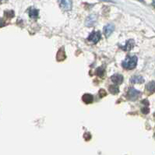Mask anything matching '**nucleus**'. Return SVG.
I'll list each match as a JSON object with an SVG mask.
<instances>
[{"label":"nucleus","mask_w":155,"mask_h":155,"mask_svg":"<svg viewBox=\"0 0 155 155\" xmlns=\"http://www.w3.org/2000/svg\"><path fill=\"white\" fill-rule=\"evenodd\" d=\"M59 5L61 8L64 10H70L72 8V1L71 0H59Z\"/></svg>","instance_id":"7ed1b4c3"},{"label":"nucleus","mask_w":155,"mask_h":155,"mask_svg":"<svg viewBox=\"0 0 155 155\" xmlns=\"http://www.w3.org/2000/svg\"><path fill=\"white\" fill-rule=\"evenodd\" d=\"M82 98L83 101H84L86 104H90V103H91L92 101H93V97H92L91 94H84V96H83Z\"/></svg>","instance_id":"9d476101"},{"label":"nucleus","mask_w":155,"mask_h":155,"mask_svg":"<svg viewBox=\"0 0 155 155\" xmlns=\"http://www.w3.org/2000/svg\"><path fill=\"white\" fill-rule=\"evenodd\" d=\"M130 81L133 84H141L144 82V79L141 76H134L132 77Z\"/></svg>","instance_id":"1a4fd4ad"},{"label":"nucleus","mask_w":155,"mask_h":155,"mask_svg":"<svg viewBox=\"0 0 155 155\" xmlns=\"http://www.w3.org/2000/svg\"><path fill=\"white\" fill-rule=\"evenodd\" d=\"M101 37V33L99 31H94L88 37V41L91 42L92 44H96L99 41Z\"/></svg>","instance_id":"f03ea898"},{"label":"nucleus","mask_w":155,"mask_h":155,"mask_svg":"<svg viewBox=\"0 0 155 155\" xmlns=\"http://www.w3.org/2000/svg\"><path fill=\"white\" fill-rule=\"evenodd\" d=\"M133 40H130L129 41H127V44H126V47H124L123 48H124L125 50H126V51H129V50L132 49L133 47Z\"/></svg>","instance_id":"4468645a"},{"label":"nucleus","mask_w":155,"mask_h":155,"mask_svg":"<svg viewBox=\"0 0 155 155\" xmlns=\"http://www.w3.org/2000/svg\"><path fill=\"white\" fill-rule=\"evenodd\" d=\"M96 20H97V17H96V15H90L89 17L87 18L86 20V25L87 27H91V26L94 25L95 22H96Z\"/></svg>","instance_id":"423d86ee"},{"label":"nucleus","mask_w":155,"mask_h":155,"mask_svg":"<svg viewBox=\"0 0 155 155\" xmlns=\"http://www.w3.org/2000/svg\"><path fill=\"white\" fill-rule=\"evenodd\" d=\"M29 16L31 18L36 19L37 17H38V10L36 9H34V8H32V9H30Z\"/></svg>","instance_id":"9b49d317"},{"label":"nucleus","mask_w":155,"mask_h":155,"mask_svg":"<svg viewBox=\"0 0 155 155\" xmlns=\"http://www.w3.org/2000/svg\"><path fill=\"white\" fill-rule=\"evenodd\" d=\"M141 111H142V112L143 114H147L148 112H149L150 109H149V108H148L147 106H144L143 108L142 109H141Z\"/></svg>","instance_id":"2eb2a0df"},{"label":"nucleus","mask_w":155,"mask_h":155,"mask_svg":"<svg viewBox=\"0 0 155 155\" xmlns=\"http://www.w3.org/2000/svg\"><path fill=\"white\" fill-rule=\"evenodd\" d=\"M137 56H128L127 58L122 62V67L126 69H133L137 66Z\"/></svg>","instance_id":"f257e3e1"},{"label":"nucleus","mask_w":155,"mask_h":155,"mask_svg":"<svg viewBox=\"0 0 155 155\" xmlns=\"http://www.w3.org/2000/svg\"><path fill=\"white\" fill-rule=\"evenodd\" d=\"M140 94V93L134 88H130L128 91V97L130 100H136V99L138 98Z\"/></svg>","instance_id":"20e7f679"},{"label":"nucleus","mask_w":155,"mask_h":155,"mask_svg":"<svg viewBox=\"0 0 155 155\" xmlns=\"http://www.w3.org/2000/svg\"><path fill=\"white\" fill-rule=\"evenodd\" d=\"M109 91L111 92V94H118L119 91V87L115 85H112V86L109 87Z\"/></svg>","instance_id":"ddd939ff"},{"label":"nucleus","mask_w":155,"mask_h":155,"mask_svg":"<svg viewBox=\"0 0 155 155\" xmlns=\"http://www.w3.org/2000/svg\"><path fill=\"white\" fill-rule=\"evenodd\" d=\"M114 29H115V26L113 24H109L104 26V33L106 37H109L111 35V33L113 32Z\"/></svg>","instance_id":"39448f33"},{"label":"nucleus","mask_w":155,"mask_h":155,"mask_svg":"<svg viewBox=\"0 0 155 155\" xmlns=\"http://www.w3.org/2000/svg\"><path fill=\"white\" fill-rule=\"evenodd\" d=\"M66 58V54H65V51H63V49H61L58 51V54H57V59L58 61H62Z\"/></svg>","instance_id":"f8f14e48"},{"label":"nucleus","mask_w":155,"mask_h":155,"mask_svg":"<svg viewBox=\"0 0 155 155\" xmlns=\"http://www.w3.org/2000/svg\"><path fill=\"white\" fill-rule=\"evenodd\" d=\"M146 89L150 94H153L155 92V81H151L148 83L146 86Z\"/></svg>","instance_id":"6e6552de"},{"label":"nucleus","mask_w":155,"mask_h":155,"mask_svg":"<svg viewBox=\"0 0 155 155\" xmlns=\"http://www.w3.org/2000/svg\"><path fill=\"white\" fill-rule=\"evenodd\" d=\"M103 73H104V70H103V69H101H101H97V73L99 75V76H100V77H101V76H102Z\"/></svg>","instance_id":"dca6fc26"},{"label":"nucleus","mask_w":155,"mask_h":155,"mask_svg":"<svg viewBox=\"0 0 155 155\" xmlns=\"http://www.w3.org/2000/svg\"><path fill=\"white\" fill-rule=\"evenodd\" d=\"M111 81L115 83V84H119L123 81V77H122V75L120 74H115L111 77Z\"/></svg>","instance_id":"0eeeda50"}]
</instances>
